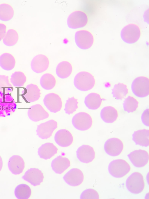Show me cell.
<instances>
[{
  "label": "cell",
  "instance_id": "5bb4252c",
  "mask_svg": "<svg viewBox=\"0 0 149 199\" xmlns=\"http://www.w3.org/2000/svg\"><path fill=\"white\" fill-rule=\"evenodd\" d=\"M63 178L70 186H77L80 185L83 182L84 175L83 172L79 169L74 168L67 173L63 176Z\"/></svg>",
  "mask_w": 149,
  "mask_h": 199
},
{
  "label": "cell",
  "instance_id": "4dcf8cb0",
  "mask_svg": "<svg viewBox=\"0 0 149 199\" xmlns=\"http://www.w3.org/2000/svg\"><path fill=\"white\" fill-rule=\"evenodd\" d=\"M128 90L127 85L119 83L115 84L112 89L113 97L117 100H122L127 96Z\"/></svg>",
  "mask_w": 149,
  "mask_h": 199
},
{
  "label": "cell",
  "instance_id": "d590c367",
  "mask_svg": "<svg viewBox=\"0 0 149 199\" xmlns=\"http://www.w3.org/2000/svg\"><path fill=\"white\" fill-rule=\"evenodd\" d=\"M80 198L82 199H99V196L95 190L88 189L82 192L80 195Z\"/></svg>",
  "mask_w": 149,
  "mask_h": 199
},
{
  "label": "cell",
  "instance_id": "6da1fadb",
  "mask_svg": "<svg viewBox=\"0 0 149 199\" xmlns=\"http://www.w3.org/2000/svg\"><path fill=\"white\" fill-rule=\"evenodd\" d=\"M75 87L81 91H85L92 89L95 84V80L91 73L82 71L78 73L74 80Z\"/></svg>",
  "mask_w": 149,
  "mask_h": 199
},
{
  "label": "cell",
  "instance_id": "8992f818",
  "mask_svg": "<svg viewBox=\"0 0 149 199\" xmlns=\"http://www.w3.org/2000/svg\"><path fill=\"white\" fill-rule=\"evenodd\" d=\"M74 40L77 46L83 50H86L93 45L94 38L93 34L89 31L81 30L76 32Z\"/></svg>",
  "mask_w": 149,
  "mask_h": 199
},
{
  "label": "cell",
  "instance_id": "ac0fdd59",
  "mask_svg": "<svg viewBox=\"0 0 149 199\" xmlns=\"http://www.w3.org/2000/svg\"><path fill=\"white\" fill-rule=\"evenodd\" d=\"M54 140L59 146L67 147L72 143L73 137L69 131L65 129H62L56 132L54 136Z\"/></svg>",
  "mask_w": 149,
  "mask_h": 199
},
{
  "label": "cell",
  "instance_id": "f35d334b",
  "mask_svg": "<svg viewBox=\"0 0 149 199\" xmlns=\"http://www.w3.org/2000/svg\"><path fill=\"white\" fill-rule=\"evenodd\" d=\"M6 28L5 24L0 23V41L4 38L6 35Z\"/></svg>",
  "mask_w": 149,
  "mask_h": 199
},
{
  "label": "cell",
  "instance_id": "e575fe53",
  "mask_svg": "<svg viewBox=\"0 0 149 199\" xmlns=\"http://www.w3.org/2000/svg\"><path fill=\"white\" fill-rule=\"evenodd\" d=\"M78 102L77 99L72 97L66 101L64 110L69 115L73 113L78 108Z\"/></svg>",
  "mask_w": 149,
  "mask_h": 199
},
{
  "label": "cell",
  "instance_id": "277c9868",
  "mask_svg": "<svg viewBox=\"0 0 149 199\" xmlns=\"http://www.w3.org/2000/svg\"><path fill=\"white\" fill-rule=\"evenodd\" d=\"M127 189L134 194H139L143 190L145 183L143 176L140 173L134 172L127 178L126 182Z\"/></svg>",
  "mask_w": 149,
  "mask_h": 199
},
{
  "label": "cell",
  "instance_id": "cb8c5ba5",
  "mask_svg": "<svg viewBox=\"0 0 149 199\" xmlns=\"http://www.w3.org/2000/svg\"><path fill=\"white\" fill-rule=\"evenodd\" d=\"M100 115L102 119L104 122L111 123L116 120L118 114L117 110L115 108L111 106H108L102 109Z\"/></svg>",
  "mask_w": 149,
  "mask_h": 199
},
{
  "label": "cell",
  "instance_id": "d6a6232c",
  "mask_svg": "<svg viewBox=\"0 0 149 199\" xmlns=\"http://www.w3.org/2000/svg\"><path fill=\"white\" fill-rule=\"evenodd\" d=\"M19 35L17 32L13 29H10L7 31L3 42L4 44L9 46H13L17 42Z\"/></svg>",
  "mask_w": 149,
  "mask_h": 199
},
{
  "label": "cell",
  "instance_id": "d6986e66",
  "mask_svg": "<svg viewBox=\"0 0 149 199\" xmlns=\"http://www.w3.org/2000/svg\"><path fill=\"white\" fill-rule=\"evenodd\" d=\"M8 166L9 170L12 173L18 175L23 172L25 167V162L20 156L14 155L9 159Z\"/></svg>",
  "mask_w": 149,
  "mask_h": 199
},
{
  "label": "cell",
  "instance_id": "3957f363",
  "mask_svg": "<svg viewBox=\"0 0 149 199\" xmlns=\"http://www.w3.org/2000/svg\"><path fill=\"white\" fill-rule=\"evenodd\" d=\"M130 166L125 160L118 159L111 162L108 166L110 174L114 177L121 178L126 175L130 171Z\"/></svg>",
  "mask_w": 149,
  "mask_h": 199
},
{
  "label": "cell",
  "instance_id": "603a6c76",
  "mask_svg": "<svg viewBox=\"0 0 149 199\" xmlns=\"http://www.w3.org/2000/svg\"><path fill=\"white\" fill-rule=\"evenodd\" d=\"M132 139L136 144L147 147L149 145V130L142 129L135 131L132 135Z\"/></svg>",
  "mask_w": 149,
  "mask_h": 199
},
{
  "label": "cell",
  "instance_id": "e0dca14e",
  "mask_svg": "<svg viewBox=\"0 0 149 199\" xmlns=\"http://www.w3.org/2000/svg\"><path fill=\"white\" fill-rule=\"evenodd\" d=\"M28 115L32 121L37 122L48 118V113L40 104H36L31 106L28 111Z\"/></svg>",
  "mask_w": 149,
  "mask_h": 199
},
{
  "label": "cell",
  "instance_id": "f1b7e54d",
  "mask_svg": "<svg viewBox=\"0 0 149 199\" xmlns=\"http://www.w3.org/2000/svg\"><path fill=\"white\" fill-rule=\"evenodd\" d=\"M56 83L55 77L50 73H46L41 78L40 83L41 87L44 89L49 90L53 89Z\"/></svg>",
  "mask_w": 149,
  "mask_h": 199
},
{
  "label": "cell",
  "instance_id": "30bf717a",
  "mask_svg": "<svg viewBox=\"0 0 149 199\" xmlns=\"http://www.w3.org/2000/svg\"><path fill=\"white\" fill-rule=\"evenodd\" d=\"M122 141L116 138L109 139L105 142L104 148L106 153L109 155L116 156L119 155L123 148Z\"/></svg>",
  "mask_w": 149,
  "mask_h": 199
},
{
  "label": "cell",
  "instance_id": "2e32d148",
  "mask_svg": "<svg viewBox=\"0 0 149 199\" xmlns=\"http://www.w3.org/2000/svg\"><path fill=\"white\" fill-rule=\"evenodd\" d=\"M78 159L81 162L88 163L95 159V153L93 148L87 145H83L79 147L77 151Z\"/></svg>",
  "mask_w": 149,
  "mask_h": 199
},
{
  "label": "cell",
  "instance_id": "7a4b0ae2",
  "mask_svg": "<svg viewBox=\"0 0 149 199\" xmlns=\"http://www.w3.org/2000/svg\"><path fill=\"white\" fill-rule=\"evenodd\" d=\"M139 27L134 24H130L125 26L121 30L120 37L123 41L127 44H133L136 42L141 35Z\"/></svg>",
  "mask_w": 149,
  "mask_h": 199
},
{
  "label": "cell",
  "instance_id": "9c48e42d",
  "mask_svg": "<svg viewBox=\"0 0 149 199\" xmlns=\"http://www.w3.org/2000/svg\"><path fill=\"white\" fill-rule=\"evenodd\" d=\"M45 105L51 112L56 113L59 111L62 107V101L58 94L51 93L47 94L43 99Z\"/></svg>",
  "mask_w": 149,
  "mask_h": 199
},
{
  "label": "cell",
  "instance_id": "9a60e30c",
  "mask_svg": "<svg viewBox=\"0 0 149 199\" xmlns=\"http://www.w3.org/2000/svg\"><path fill=\"white\" fill-rule=\"evenodd\" d=\"M22 178L34 186L40 185L44 178L43 173L38 168H31L27 170Z\"/></svg>",
  "mask_w": 149,
  "mask_h": 199
},
{
  "label": "cell",
  "instance_id": "836d02e7",
  "mask_svg": "<svg viewBox=\"0 0 149 199\" xmlns=\"http://www.w3.org/2000/svg\"><path fill=\"white\" fill-rule=\"evenodd\" d=\"M139 102L134 97L129 96L124 100L123 108L125 111L128 113L136 111L138 107Z\"/></svg>",
  "mask_w": 149,
  "mask_h": 199
},
{
  "label": "cell",
  "instance_id": "4316f807",
  "mask_svg": "<svg viewBox=\"0 0 149 199\" xmlns=\"http://www.w3.org/2000/svg\"><path fill=\"white\" fill-rule=\"evenodd\" d=\"M72 70V65L69 62L63 61L57 65L56 73L59 77L64 79L68 78L71 75Z\"/></svg>",
  "mask_w": 149,
  "mask_h": 199
},
{
  "label": "cell",
  "instance_id": "44dd1931",
  "mask_svg": "<svg viewBox=\"0 0 149 199\" xmlns=\"http://www.w3.org/2000/svg\"><path fill=\"white\" fill-rule=\"evenodd\" d=\"M26 92L23 96L29 102H35L38 100L41 96L40 89L36 85L30 84L26 87Z\"/></svg>",
  "mask_w": 149,
  "mask_h": 199
},
{
  "label": "cell",
  "instance_id": "5b68a950",
  "mask_svg": "<svg viewBox=\"0 0 149 199\" xmlns=\"http://www.w3.org/2000/svg\"><path fill=\"white\" fill-rule=\"evenodd\" d=\"M131 89L136 96L143 98L149 94V80L145 76H140L136 78L131 85Z\"/></svg>",
  "mask_w": 149,
  "mask_h": 199
},
{
  "label": "cell",
  "instance_id": "7c38bea8",
  "mask_svg": "<svg viewBox=\"0 0 149 199\" xmlns=\"http://www.w3.org/2000/svg\"><path fill=\"white\" fill-rule=\"evenodd\" d=\"M58 127L57 122L54 120H49L38 125L36 132L37 135L42 139L50 137Z\"/></svg>",
  "mask_w": 149,
  "mask_h": 199
},
{
  "label": "cell",
  "instance_id": "ffe728a7",
  "mask_svg": "<svg viewBox=\"0 0 149 199\" xmlns=\"http://www.w3.org/2000/svg\"><path fill=\"white\" fill-rule=\"evenodd\" d=\"M70 161L67 158L59 155L52 162L51 166L53 170L56 173L61 174L70 166Z\"/></svg>",
  "mask_w": 149,
  "mask_h": 199
},
{
  "label": "cell",
  "instance_id": "484cf974",
  "mask_svg": "<svg viewBox=\"0 0 149 199\" xmlns=\"http://www.w3.org/2000/svg\"><path fill=\"white\" fill-rule=\"evenodd\" d=\"M15 59L11 53H5L0 56V66L4 70H11L15 67Z\"/></svg>",
  "mask_w": 149,
  "mask_h": 199
},
{
  "label": "cell",
  "instance_id": "4fadbf2b",
  "mask_svg": "<svg viewBox=\"0 0 149 199\" xmlns=\"http://www.w3.org/2000/svg\"><path fill=\"white\" fill-rule=\"evenodd\" d=\"M49 64L48 58L45 55L40 54L36 55L33 59L31 63V67L35 72L40 73L47 70Z\"/></svg>",
  "mask_w": 149,
  "mask_h": 199
},
{
  "label": "cell",
  "instance_id": "74e56055",
  "mask_svg": "<svg viewBox=\"0 0 149 199\" xmlns=\"http://www.w3.org/2000/svg\"><path fill=\"white\" fill-rule=\"evenodd\" d=\"M141 119L143 123L146 126H149V109L146 110L143 113L141 116Z\"/></svg>",
  "mask_w": 149,
  "mask_h": 199
},
{
  "label": "cell",
  "instance_id": "ab89813d",
  "mask_svg": "<svg viewBox=\"0 0 149 199\" xmlns=\"http://www.w3.org/2000/svg\"><path fill=\"white\" fill-rule=\"evenodd\" d=\"M3 160L1 156L0 155V171L2 169L3 167Z\"/></svg>",
  "mask_w": 149,
  "mask_h": 199
},
{
  "label": "cell",
  "instance_id": "d4e9b609",
  "mask_svg": "<svg viewBox=\"0 0 149 199\" xmlns=\"http://www.w3.org/2000/svg\"><path fill=\"white\" fill-rule=\"evenodd\" d=\"M102 101V99L99 94L91 93L86 97L84 102L86 106L89 109L95 110L100 107Z\"/></svg>",
  "mask_w": 149,
  "mask_h": 199
},
{
  "label": "cell",
  "instance_id": "8fae6325",
  "mask_svg": "<svg viewBox=\"0 0 149 199\" xmlns=\"http://www.w3.org/2000/svg\"><path fill=\"white\" fill-rule=\"evenodd\" d=\"M130 160L135 167L141 168L145 166L149 160V154L146 150L139 149L134 150L128 155Z\"/></svg>",
  "mask_w": 149,
  "mask_h": 199
},
{
  "label": "cell",
  "instance_id": "ba28073f",
  "mask_svg": "<svg viewBox=\"0 0 149 199\" xmlns=\"http://www.w3.org/2000/svg\"><path fill=\"white\" fill-rule=\"evenodd\" d=\"M72 123L77 129L85 131L89 129L92 126L93 120L88 113L81 112L77 113L73 117Z\"/></svg>",
  "mask_w": 149,
  "mask_h": 199
},
{
  "label": "cell",
  "instance_id": "83f0119b",
  "mask_svg": "<svg viewBox=\"0 0 149 199\" xmlns=\"http://www.w3.org/2000/svg\"><path fill=\"white\" fill-rule=\"evenodd\" d=\"M31 190L28 185L21 184L18 185L15 190V194L19 199H28L30 197Z\"/></svg>",
  "mask_w": 149,
  "mask_h": 199
},
{
  "label": "cell",
  "instance_id": "7402d4cb",
  "mask_svg": "<svg viewBox=\"0 0 149 199\" xmlns=\"http://www.w3.org/2000/svg\"><path fill=\"white\" fill-rule=\"evenodd\" d=\"M58 148L53 143H45L38 148V153L41 158L45 159L51 158L57 152Z\"/></svg>",
  "mask_w": 149,
  "mask_h": 199
},
{
  "label": "cell",
  "instance_id": "8d00e7d4",
  "mask_svg": "<svg viewBox=\"0 0 149 199\" xmlns=\"http://www.w3.org/2000/svg\"><path fill=\"white\" fill-rule=\"evenodd\" d=\"M12 87L8 76L4 75H0V88H8Z\"/></svg>",
  "mask_w": 149,
  "mask_h": 199
},
{
  "label": "cell",
  "instance_id": "52a82bcc",
  "mask_svg": "<svg viewBox=\"0 0 149 199\" xmlns=\"http://www.w3.org/2000/svg\"><path fill=\"white\" fill-rule=\"evenodd\" d=\"M88 18L86 14L80 10L72 12L67 19L68 27L72 29H77L85 27L87 24Z\"/></svg>",
  "mask_w": 149,
  "mask_h": 199
},
{
  "label": "cell",
  "instance_id": "1f68e13d",
  "mask_svg": "<svg viewBox=\"0 0 149 199\" xmlns=\"http://www.w3.org/2000/svg\"><path fill=\"white\" fill-rule=\"evenodd\" d=\"M12 85L16 87H23L27 80V78L22 71H17L15 72L11 75L10 79Z\"/></svg>",
  "mask_w": 149,
  "mask_h": 199
},
{
  "label": "cell",
  "instance_id": "f546056e",
  "mask_svg": "<svg viewBox=\"0 0 149 199\" xmlns=\"http://www.w3.org/2000/svg\"><path fill=\"white\" fill-rule=\"evenodd\" d=\"M14 15V10L10 4L3 3L0 4V20L5 21L10 20Z\"/></svg>",
  "mask_w": 149,
  "mask_h": 199
}]
</instances>
